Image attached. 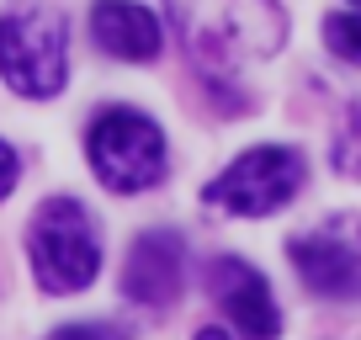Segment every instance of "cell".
<instances>
[{
  "mask_svg": "<svg viewBox=\"0 0 361 340\" xmlns=\"http://www.w3.org/2000/svg\"><path fill=\"white\" fill-rule=\"evenodd\" d=\"M207 91H224L245 64L282 54L287 16L276 0H165Z\"/></svg>",
  "mask_w": 361,
  "mask_h": 340,
  "instance_id": "cell-1",
  "label": "cell"
},
{
  "mask_svg": "<svg viewBox=\"0 0 361 340\" xmlns=\"http://www.w3.org/2000/svg\"><path fill=\"white\" fill-rule=\"evenodd\" d=\"M27 255H32V277L43 293H80L102 272V234L90 224L85 202L75 197H48L37 202L32 224H27Z\"/></svg>",
  "mask_w": 361,
  "mask_h": 340,
  "instance_id": "cell-2",
  "label": "cell"
},
{
  "mask_svg": "<svg viewBox=\"0 0 361 340\" xmlns=\"http://www.w3.org/2000/svg\"><path fill=\"white\" fill-rule=\"evenodd\" d=\"M0 80L27 102H48L69 80V22L54 6H16L0 16Z\"/></svg>",
  "mask_w": 361,
  "mask_h": 340,
  "instance_id": "cell-3",
  "label": "cell"
},
{
  "mask_svg": "<svg viewBox=\"0 0 361 340\" xmlns=\"http://www.w3.org/2000/svg\"><path fill=\"white\" fill-rule=\"evenodd\" d=\"M85 159L96 170V181L106 192L128 197V192H149V186L165 181L170 154H165V133H159L154 117L133 112V107H106L96 112L85 133Z\"/></svg>",
  "mask_w": 361,
  "mask_h": 340,
  "instance_id": "cell-4",
  "label": "cell"
},
{
  "mask_svg": "<svg viewBox=\"0 0 361 340\" xmlns=\"http://www.w3.org/2000/svg\"><path fill=\"white\" fill-rule=\"evenodd\" d=\"M308 181V159L293 144H260L245 149L239 159H228L213 181L202 186L207 207H224L234 218H266L276 207H287Z\"/></svg>",
  "mask_w": 361,
  "mask_h": 340,
  "instance_id": "cell-5",
  "label": "cell"
},
{
  "mask_svg": "<svg viewBox=\"0 0 361 340\" xmlns=\"http://www.w3.org/2000/svg\"><path fill=\"white\" fill-rule=\"evenodd\" d=\"M298 277L308 293H319L324 303H356L361 298V218L335 213L324 224L303 229L287 239Z\"/></svg>",
  "mask_w": 361,
  "mask_h": 340,
  "instance_id": "cell-6",
  "label": "cell"
},
{
  "mask_svg": "<svg viewBox=\"0 0 361 340\" xmlns=\"http://www.w3.org/2000/svg\"><path fill=\"white\" fill-rule=\"evenodd\" d=\"M207 287H213L218 308L234 319L245 340H276L282 335V314H276V293L271 282L245 261V255H218L207 266Z\"/></svg>",
  "mask_w": 361,
  "mask_h": 340,
  "instance_id": "cell-7",
  "label": "cell"
},
{
  "mask_svg": "<svg viewBox=\"0 0 361 340\" xmlns=\"http://www.w3.org/2000/svg\"><path fill=\"white\" fill-rule=\"evenodd\" d=\"M186 287V239L176 229H149L128 245L123 293L144 308H170Z\"/></svg>",
  "mask_w": 361,
  "mask_h": 340,
  "instance_id": "cell-8",
  "label": "cell"
},
{
  "mask_svg": "<svg viewBox=\"0 0 361 340\" xmlns=\"http://www.w3.org/2000/svg\"><path fill=\"white\" fill-rule=\"evenodd\" d=\"M90 37L102 43V54L123 59V64H149L159 54V22L138 0H96L90 6Z\"/></svg>",
  "mask_w": 361,
  "mask_h": 340,
  "instance_id": "cell-9",
  "label": "cell"
},
{
  "mask_svg": "<svg viewBox=\"0 0 361 340\" xmlns=\"http://www.w3.org/2000/svg\"><path fill=\"white\" fill-rule=\"evenodd\" d=\"M340 176H361V102H350L340 112V128H335V149H329Z\"/></svg>",
  "mask_w": 361,
  "mask_h": 340,
  "instance_id": "cell-10",
  "label": "cell"
},
{
  "mask_svg": "<svg viewBox=\"0 0 361 340\" xmlns=\"http://www.w3.org/2000/svg\"><path fill=\"white\" fill-rule=\"evenodd\" d=\"M324 43L335 59H345V64L361 69V11H335L324 22Z\"/></svg>",
  "mask_w": 361,
  "mask_h": 340,
  "instance_id": "cell-11",
  "label": "cell"
},
{
  "mask_svg": "<svg viewBox=\"0 0 361 340\" xmlns=\"http://www.w3.org/2000/svg\"><path fill=\"white\" fill-rule=\"evenodd\" d=\"M48 340H133L123 324H112V319H90V324H64L54 329Z\"/></svg>",
  "mask_w": 361,
  "mask_h": 340,
  "instance_id": "cell-12",
  "label": "cell"
},
{
  "mask_svg": "<svg viewBox=\"0 0 361 340\" xmlns=\"http://www.w3.org/2000/svg\"><path fill=\"white\" fill-rule=\"evenodd\" d=\"M16 176H22V165H16V149L0 138V197H11V192H16Z\"/></svg>",
  "mask_w": 361,
  "mask_h": 340,
  "instance_id": "cell-13",
  "label": "cell"
},
{
  "mask_svg": "<svg viewBox=\"0 0 361 340\" xmlns=\"http://www.w3.org/2000/svg\"><path fill=\"white\" fill-rule=\"evenodd\" d=\"M192 340H234V335H224V329H218V324H207V329H197Z\"/></svg>",
  "mask_w": 361,
  "mask_h": 340,
  "instance_id": "cell-14",
  "label": "cell"
},
{
  "mask_svg": "<svg viewBox=\"0 0 361 340\" xmlns=\"http://www.w3.org/2000/svg\"><path fill=\"white\" fill-rule=\"evenodd\" d=\"M350 6H356V11H361V0H350Z\"/></svg>",
  "mask_w": 361,
  "mask_h": 340,
  "instance_id": "cell-15",
  "label": "cell"
}]
</instances>
